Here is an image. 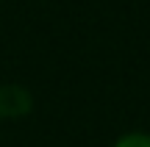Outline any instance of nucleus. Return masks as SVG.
I'll return each mask as SVG.
<instances>
[{"instance_id":"nucleus-1","label":"nucleus","mask_w":150,"mask_h":147,"mask_svg":"<svg viewBox=\"0 0 150 147\" xmlns=\"http://www.w3.org/2000/svg\"><path fill=\"white\" fill-rule=\"evenodd\" d=\"M31 108V94L20 86H0V117H20Z\"/></svg>"},{"instance_id":"nucleus-2","label":"nucleus","mask_w":150,"mask_h":147,"mask_svg":"<svg viewBox=\"0 0 150 147\" xmlns=\"http://www.w3.org/2000/svg\"><path fill=\"white\" fill-rule=\"evenodd\" d=\"M114 147H150V133H125L114 142Z\"/></svg>"}]
</instances>
